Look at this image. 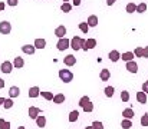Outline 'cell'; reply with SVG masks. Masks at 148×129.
Segmentation results:
<instances>
[{
    "mask_svg": "<svg viewBox=\"0 0 148 129\" xmlns=\"http://www.w3.org/2000/svg\"><path fill=\"white\" fill-rule=\"evenodd\" d=\"M134 109H131V108H127V109H124L122 111V116L125 118V119H132L134 118Z\"/></svg>",
    "mask_w": 148,
    "mask_h": 129,
    "instance_id": "d6986e66",
    "label": "cell"
},
{
    "mask_svg": "<svg viewBox=\"0 0 148 129\" xmlns=\"http://www.w3.org/2000/svg\"><path fill=\"white\" fill-rule=\"evenodd\" d=\"M53 103H56V105H60V103H63L65 102V95L63 93H56V95H53Z\"/></svg>",
    "mask_w": 148,
    "mask_h": 129,
    "instance_id": "ac0fdd59",
    "label": "cell"
},
{
    "mask_svg": "<svg viewBox=\"0 0 148 129\" xmlns=\"http://www.w3.org/2000/svg\"><path fill=\"white\" fill-rule=\"evenodd\" d=\"M19 95H20V87H19V86H10V89H9V96L13 99V98H19Z\"/></svg>",
    "mask_w": 148,
    "mask_h": 129,
    "instance_id": "30bf717a",
    "label": "cell"
},
{
    "mask_svg": "<svg viewBox=\"0 0 148 129\" xmlns=\"http://www.w3.org/2000/svg\"><path fill=\"white\" fill-rule=\"evenodd\" d=\"M0 70H1L3 73H6V75L12 73V70H13V63L9 62V60H4V62L1 63V66H0Z\"/></svg>",
    "mask_w": 148,
    "mask_h": 129,
    "instance_id": "5b68a950",
    "label": "cell"
},
{
    "mask_svg": "<svg viewBox=\"0 0 148 129\" xmlns=\"http://www.w3.org/2000/svg\"><path fill=\"white\" fill-rule=\"evenodd\" d=\"M147 10V3H140L137 6V13H144Z\"/></svg>",
    "mask_w": 148,
    "mask_h": 129,
    "instance_id": "d6a6232c",
    "label": "cell"
},
{
    "mask_svg": "<svg viewBox=\"0 0 148 129\" xmlns=\"http://www.w3.org/2000/svg\"><path fill=\"white\" fill-rule=\"evenodd\" d=\"M79 30L82 32V33H88V30H89V26H88V23L86 22H82V23H79Z\"/></svg>",
    "mask_w": 148,
    "mask_h": 129,
    "instance_id": "f1b7e54d",
    "label": "cell"
},
{
    "mask_svg": "<svg viewBox=\"0 0 148 129\" xmlns=\"http://www.w3.org/2000/svg\"><path fill=\"white\" fill-rule=\"evenodd\" d=\"M114 92H115V89L112 86H106L105 87V96L106 98H112L114 96Z\"/></svg>",
    "mask_w": 148,
    "mask_h": 129,
    "instance_id": "f546056e",
    "label": "cell"
},
{
    "mask_svg": "<svg viewBox=\"0 0 148 129\" xmlns=\"http://www.w3.org/2000/svg\"><path fill=\"white\" fill-rule=\"evenodd\" d=\"M88 26L89 27H95V26H98V16H95V14H91L89 17H88Z\"/></svg>",
    "mask_w": 148,
    "mask_h": 129,
    "instance_id": "2e32d148",
    "label": "cell"
},
{
    "mask_svg": "<svg viewBox=\"0 0 148 129\" xmlns=\"http://www.w3.org/2000/svg\"><path fill=\"white\" fill-rule=\"evenodd\" d=\"M38 96H40V89H39L38 86H32V87L29 89V98L35 99V98H38Z\"/></svg>",
    "mask_w": 148,
    "mask_h": 129,
    "instance_id": "5bb4252c",
    "label": "cell"
},
{
    "mask_svg": "<svg viewBox=\"0 0 148 129\" xmlns=\"http://www.w3.org/2000/svg\"><path fill=\"white\" fill-rule=\"evenodd\" d=\"M91 126H92L94 129H103V124H102V122H99V121H94Z\"/></svg>",
    "mask_w": 148,
    "mask_h": 129,
    "instance_id": "8d00e7d4",
    "label": "cell"
},
{
    "mask_svg": "<svg viewBox=\"0 0 148 129\" xmlns=\"http://www.w3.org/2000/svg\"><path fill=\"white\" fill-rule=\"evenodd\" d=\"M13 99L12 98H9V99H4V103H3V106H4V109H12L13 108Z\"/></svg>",
    "mask_w": 148,
    "mask_h": 129,
    "instance_id": "4dcf8cb0",
    "label": "cell"
},
{
    "mask_svg": "<svg viewBox=\"0 0 148 129\" xmlns=\"http://www.w3.org/2000/svg\"><path fill=\"white\" fill-rule=\"evenodd\" d=\"M84 42H85V39H82L81 36H73V38L71 39V47H72L73 50H81Z\"/></svg>",
    "mask_w": 148,
    "mask_h": 129,
    "instance_id": "7a4b0ae2",
    "label": "cell"
},
{
    "mask_svg": "<svg viewBox=\"0 0 148 129\" xmlns=\"http://www.w3.org/2000/svg\"><path fill=\"white\" fill-rule=\"evenodd\" d=\"M33 46H35L36 49H45V47H46V40H45V39H36L35 43H33Z\"/></svg>",
    "mask_w": 148,
    "mask_h": 129,
    "instance_id": "603a6c76",
    "label": "cell"
},
{
    "mask_svg": "<svg viewBox=\"0 0 148 129\" xmlns=\"http://www.w3.org/2000/svg\"><path fill=\"white\" fill-rule=\"evenodd\" d=\"M121 126H122V129H130L131 126H132V122H131V119H122V122H121Z\"/></svg>",
    "mask_w": 148,
    "mask_h": 129,
    "instance_id": "83f0119b",
    "label": "cell"
},
{
    "mask_svg": "<svg viewBox=\"0 0 148 129\" xmlns=\"http://www.w3.org/2000/svg\"><path fill=\"white\" fill-rule=\"evenodd\" d=\"M134 57H135L134 52H125V53H122V55H121V59H122V60H125V62L134 60Z\"/></svg>",
    "mask_w": 148,
    "mask_h": 129,
    "instance_id": "44dd1931",
    "label": "cell"
},
{
    "mask_svg": "<svg viewBox=\"0 0 148 129\" xmlns=\"http://www.w3.org/2000/svg\"><path fill=\"white\" fill-rule=\"evenodd\" d=\"M55 35H56L59 39H60V38H65V36H66V27L62 26V25L58 26V27L55 29Z\"/></svg>",
    "mask_w": 148,
    "mask_h": 129,
    "instance_id": "8fae6325",
    "label": "cell"
},
{
    "mask_svg": "<svg viewBox=\"0 0 148 129\" xmlns=\"http://www.w3.org/2000/svg\"><path fill=\"white\" fill-rule=\"evenodd\" d=\"M72 3H73V6H79L81 4V0H72Z\"/></svg>",
    "mask_w": 148,
    "mask_h": 129,
    "instance_id": "ee69618b",
    "label": "cell"
},
{
    "mask_svg": "<svg viewBox=\"0 0 148 129\" xmlns=\"http://www.w3.org/2000/svg\"><path fill=\"white\" fill-rule=\"evenodd\" d=\"M4 103V98H0V105H3Z\"/></svg>",
    "mask_w": 148,
    "mask_h": 129,
    "instance_id": "7dc6e473",
    "label": "cell"
},
{
    "mask_svg": "<svg viewBox=\"0 0 148 129\" xmlns=\"http://www.w3.org/2000/svg\"><path fill=\"white\" fill-rule=\"evenodd\" d=\"M40 113H42V111L39 108H36V106H30L29 108V118L30 119H36Z\"/></svg>",
    "mask_w": 148,
    "mask_h": 129,
    "instance_id": "52a82bcc",
    "label": "cell"
},
{
    "mask_svg": "<svg viewBox=\"0 0 148 129\" xmlns=\"http://www.w3.org/2000/svg\"><path fill=\"white\" fill-rule=\"evenodd\" d=\"M59 78L63 83H71L73 81V73L69 69H60L59 70Z\"/></svg>",
    "mask_w": 148,
    "mask_h": 129,
    "instance_id": "6da1fadb",
    "label": "cell"
},
{
    "mask_svg": "<svg viewBox=\"0 0 148 129\" xmlns=\"http://www.w3.org/2000/svg\"><path fill=\"white\" fill-rule=\"evenodd\" d=\"M0 129H10V122H6L4 119H0Z\"/></svg>",
    "mask_w": 148,
    "mask_h": 129,
    "instance_id": "d590c367",
    "label": "cell"
},
{
    "mask_svg": "<svg viewBox=\"0 0 148 129\" xmlns=\"http://www.w3.org/2000/svg\"><path fill=\"white\" fill-rule=\"evenodd\" d=\"M4 7H6V3H4V1H0V12H3Z\"/></svg>",
    "mask_w": 148,
    "mask_h": 129,
    "instance_id": "7bdbcfd3",
    "label": "cell"
},
{
    "mask_svg": "<svg viewBox=\"0 0 148 129\" xmlns=\"http://www.w3.org/2000/svg\"><path fill=\"white\" fill-rule=\"evenodd\" d=\"M35 50H36V47H35L33 44H23V46H22V52L26 53V55H33Z\"/></svg>",
    "mask_w": 148,
    "mask_h": 129,
    "instance_id": "7c38bea8",
    "label": "cell"
},
{
    "mask_svg": "<svg viewBox=\"0 0 148 129\" xmlns=\"http://www.w3.org/2000/svg\"><path fill=\"white\" fill-rule=\"evenodd\" d=\"M17 3H19V0H7V4H9V6H12V7L17 6Z\"/></svg>",
    "mask_w": 148,
    "mask_h": 129,
    "instance_id": "ab89813d",
    "label": "cell"
},
{
    "mask_svg": "<svg viewBox=\"0 0 148 129\" xmlns=\"http://www.w3.org/2000/svg\"><path fill=\"white\" fill-rule=\"evenodd\" d=\"M17 129H25V126H19V128Z\"/></svg>",
    "mask_w": 148,
    "mask_h": 129,
    "instance_id": "681fc988",
    "label": "cell"
},
{
    "mask_svg": "<svg viewBox=\"0 0 148 129\" xmlns=\"http://www.w3.org/2000/svg\"><path fill=\"white\" fill-rule=\"evenodd\" d=\"M63 63H65L66 66H75V65H76V57H75L73 55H68V56H65Z\"/></svg>",
    "mask_w": 148,
    "mask_h": 129,
    "instance_id": "9c48e42d",
    "label": "cell"
},
{
    "mask_svg": "<svg viewBox=\"0 0 148 129\" xmlns=\"http://www.w3.org/2000/svg\"><path fill=\"white\" fill-rule=\"evenodd\" d=\"M36 125H38V128H45L46 126V118L43 116V115H39L36 119Z\"/></svg>",
    "mask_w": 148,
    "mask_h": 129,
    "instance_id": "ffe728a7",
    "label": "cell"
},
{
    "mask_svg": "<svg viewBox=\"0 0 148 129\" xmlns=\"http://www.w3.org/2000/svg\"><path fill=\"white\" fill-rule=\"evenodd\" d=\"M108 57H109L111 62H118V60L121 59V53H119L118 50H111L109 55H108Z\"/></svg>",
    "mask_w": 148,
    "mask_h": 129,
    "instance_id": "4fadbf2b",
    "label": "cell"
},
{
    "mask_svg": "<svg viewBox=\"0 0 148 129\" xmlns=\"http://www.w3.org/2000/svg\"><path fill=\"white\" fill-rule=\"evenodd\" d=\"M82 109H84L86 113H89V112H92V111H94V103L89 100V102H86V103L82 106Z\"/></svg>",
    "mask_w": 148,
    "mask_h": 129,
    "instance_id": "d4e9b609",
    "label": "cell"
},
{
    "mask_svg": "<svg viewBox=\"0 0 148 129\" xmlns=\"http://www.w3.org/2000/svg\"><path fill=\"white\" fill-rule=\"evenodd\" d=\"M85 129H94V128H92V126H86Z\"/></svg>",
    "mask_w": 148,
    "mask_h": 129,
    "instance_id": "c3c4849f",
    "label": "cell"
},
{
    "mask_svg": "<svg viewBox=\"0 0 148 129\" xmlns=\"http://www.w3.org/2000/svg\"><path fill=\"white\" fill-rule=\"evenodd\" d=\"M97 46V40L95 39H86L84 44H82V50H88V49H94Z\"/></svg>",
    "mask_w": 148,
    "mask_h": 129,
    "instance_id": "ba28073f",
    "label": "cell"
},
{
    "mask_svg": "<svg viewBox=\"0 0 148 129\" xmlns=\"http://www.w3.org/2000/svg\"><path fill=\"white\" fill-rule=\"evenodd\" d=\"M40 95H42L46 100H52V99H53V93H52V92H40Z\"/></svg>",
    "mask_w": 148,
    "mask_h": 129,
    "instance_id": "e575fe53",
    "label": "cell"
},
{
    "mask_svg": "<svg viewBox=\"0 0 148 129\" xmlns=\"http://www.w3.org/2000/svg\"><path fill=\"white\" fill-rule=\"evenodd\" d=\"M125 68H127V70L131 72V73H137V72H138V65H137V62H134V60L127 62Z\"/></svg>",
    "mask_w": 148,
    "mask_h": 129,
    "instance_id": "8992f818",
    "label": "cell"
},
{
    "mask_svg": "<svg viewBox=\"0 0 148 129\" xmlns=\"http://www.w3.org/2000/svg\"><path fill=\"white\" fill-rule=\"evenodd\" d=\"M89 100H91V99H89L88 96H82V98L79 99V106H84V105H85L86 102H89Z\"/></svg>",
    "mask_w": 148,
    "mask_h": 129,
    "instance_id": "f35d334b",
    "label": "cell"
},
{
    "mask_svg": "<svg viewBox=\"0 0 148 129\" xmlns=\"http://www.w3.org/2000/svg\"><path fill=\"white\" fill-rule=\"evenodd\" d=\"M60 10H62L63 13H69V12L72 10V4H71L69 1H63L62 6H60Z\"/></svg>",
    "mask_w": 148,
    "mask_h": 129,
    "instance_id": "cb8c5ba5",
    "label": "cell"
},
{
    "mask_svg": "<svg viewBox=\"0 0 148 129\" xmlns=\"http://www.w3.org/2000/svg\"><path fill=\"white\" fill-rule=\"evenodd\" d=\"M78 118H79V112L78 111H72L69 113V122H76Z\"/></svg>",
    "mask_w": 148,
    "mask_h": 129,
    "instance_id": "484cf974",
    "label": "cell"
},
{
    "mask_svg": "<svg viewBox=\"0 0 148 129\" xmlns=\"http://www.w3.org/2000/svg\"><path fill=\"white\" fill-rule=\"evenodd\" d=\"M141 126H148V113H144L141 116Z\"/></svg>",
    "mask_w": 148,
    "mask_h": 129,
    "instance_id": "74e56055",
    "label": "cell"
},
{
    "mask_svg": "<svg viewBox=\"0 0 148 129\" xmlns=\"http://www.w3.org/2000/svg\"><path fill=\"white\" fill-rule=\"evenodd\" d=\"M23 66H25V60H23V57H20V56L14 57V62H13V68H16V69H22Z\"/></svg>",
    "mask_w": 148,
    "mask_h": 129,
    "instance_id": "e0dca14e",
    "label": "cell"
},
{
    "mask_svg": "<svg viewBox=\"0 0 148 129\" xmlns=\"http://www.w3.org/2000/svg\"><path fill=\"white\" fill-rule=\"evenodd\" d=\"M3 87H4V81L0 78V89H3Z\"/></svg>",
    "mask_w": 148,
    "mask_h": 129,
    "instance_id": "bcb514c9",
    "label": "cell"
},
{
    "mask_svg": "<svg viewBox=\"0 0 148 129\" xmlns=\"http://www.w3.org/2000/svg\"><path fill=\"white\" fill-rule=\"evenodd\" d=\"M125 10H127V13H134V12H137V4L135 3H128Z\"/></svg>",
    "mask_w": 148,
    "mask_h": 129,
    "instance_id": "4316f807",
    "label": "cell"
},
{
    "mask_svg": "<svg viewBox=\"0 0 148 129\" xmlns=\"http://www.w3.org/2000/svg\"><path fill=\"white\" fill-rule=\"evenodd\" d=\"M10 32H12V23L7 22V20L0 22V33L1 35H9Z\"/></svg>",
    "mask_w": 148,
    "mask_h": 129,
    "instance_id": "277c9868",
    "label": "cell"
},
{
    "mask_svg": "<svg viewBox=\"0 0 148 129\" xmlns=\"http://www.w3.org/2000/svg\"><path fill=\"white\" fill-rule=\"evenodd\" d=\"M121 99H122V102H128L130 100V92L128 90H122L121 92Z\"/></svg>",
    "mask_w": 148,
    "mask_h": 129,
    "instance_id": "836d02e7",
    "label": "cell"
},
{
    "mask_svg": "<svg viewBox=\"0 0 148 129\" xmlns=\"http://www.w3.org/2000/svg\"><path fill=\"white\" fill-rule=\"evenodd\" d=\"M143 53H144V47H141V46L135 47V50H134L135 57H143Z\"/></svg>",
    "mask_w": 148,
    "mask_h": 129,
    "instance_id": "1f68e13d",
    "label": "cell"
},
{
    "mask_svg": "<svg viewBox=\"0 0 148 129\" xmlns=\"http://www.w3.org/2000/svg\"><path fill=\"white\" fill-rule=\"evenodd\" d=\"M63 1H69V0H63Z\"/></svg>",
    "mask_w": 148,
    "mask_h": 129,
    "instance_id": "f907efd6",
    "label": "cell"
},
{
    "mask_svg": "<svg viewBox=\"0 0 148 129\" xmlns=\"http://www.w3.org/2000/svg\"><path fill=\"white\" fill-rule=\"evenodd\" d=\"M99 78H101V81H102V82L109 81V78H111V72H109V69H102V70H101V73H99Z\"/></svg>",
    "mask_w": 148,
    "mask_h": 129,
    "instance_id": "9a60e30c",
    "label": "cell"
},
{
    "mask_svg": "<svg viewBox=\"0 0 148 129\" xmlns=\"http://www.w3.org/2000/svg\"><path fill=\"white\" fill-rule=\"evenodd\" d=\"M56 47H58L59 52H63V50H66L68 47H71V40L66 39V36H65V38H60V39L58 40V43H56Z\"/></svg>",
    "mask_w": 148,
    "mask_h": 129,
    "instance_id": "3957f363",
    "label": "cell"
},
{
    "mask_svg": "<svg viewBox=\"0 0 148 129\" xmlns=\"http://www.w3.org/2000/svg\"><path fill=\"white\" fill-rule=\"evenodd\" d=\"M143 92L148 95V81H145V82L143 83Z\"/></svg>",
    "mask_w": 148,
    "mask_h": 129,
    "instance_id": "60d3db41",
    "label": "cell"
},
{
    "mask_svg": "<svg viewBox=\"0 0 148 129\" xmlns=\"http://www.w3.org/2000/svg\"><path fill=\"white\" fill-rule=\"evenodd\" d=\"M143 57L148 59V46H145V47H144V53H143Z\"/></svg>",
    "mask_w": 148,
    "mask_h": 129,
    "instance_id": "b9f144b4",
    "label": "cell"
},
{
    "mask_svg": "<svg viewBox=\"0 0 148 129\" xmlns=\"http://www.w3.org/2000/svg\"><path fill=\"white\" fill-rule=\"evenodd\" d=\"M115 1H116V0H106V4H108V6H112Z\"/></svg>",
    "mask_w": 148,
    "mask_h": 129,
    "instance_id": "f6af8a7d",
    "label": "cell"
},
{
    "mask_svg": "<svg viewBox=\"0 0 148 129\" xmlns=\"http://www.w3.org/2000/svg\"><path fill=\"white\" fill-rule=\"evenodd\" d=\"M137 100H138L141 105H145V103H147V93L138 92V93H137Z\"/></svg>",
    "mask_w": 148,
    "mask_h": 129,
    "instance_id": "7402d4cb",
    "label": "cell"
}]
</instances>
